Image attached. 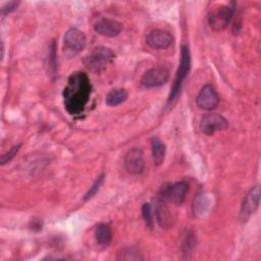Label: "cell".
I'll list each match as a JSON object with an SVG mask.
<instances>
[{
  "instance_id": "obj_1",
  "label": "cell",
  "mask_w": 261,
  "mask_h": 261,
  "mask_svg": "<svg viewBox=\"0 0 261 261\" xmlns=\"http://www.w3.org/2000/svg\"><path fill=\"white\" fill-rule=\"evenodd\" d=\"M91 95V83L85 72H74L63 91L64 106L70 114L82 112Z\"/></svg>"
},
{
  "instance_id": "obj_2",
  "label": "cell",
  "mask_w": 261,
  "mask_h": 261,
  "mask_svg": "<svg viewBox=\"0 0 261 261\" xmlns=\"http://www.w3.org/2000/svg\"><path fill=\"white\" fill-rule=\"evenodd\" d=\"M190 67H191L190 50L187 45H182L181 51H180V62H179V66H178L176 74H175V79L172 84L171 91L169 93L168 102H172L178 96L181 86H182V83L186 80V77L190 71Z\"/></svg>"
},
{
  "instance_id": "obj_3",
  "label": "cell",
  "mask_w": 261,
  "mask_h": 261,
  "mask_svg": "<svg viewBox=\"0 0 261 261\" xmlns=\"http://www.w3.org/2000/svg\"><path fill=\"white\" fill-rule=\"evenodd\" d=\"M87 45L85 34L79 29L71 28L63 37V51L67 57H72L83 51Z\"/></svg>"
},
{
  "instance_id": "obj_4",
  "label": "cell",
  "mask_w": 261,
  "mask_h": 261,
  "mask_svg": "<svg viewBox=\"0 0 261 261\" xmlns=\"http://www.w3.org/2000/svg\"><path fill=\"white\" fill-rule=\"evenodd\" d=\"M114 59V53L106 47H96L87 57L86 65L93 71L99 72L104 69Z\"/></svg>"
},
{
  "instance_id": "obj_5",
  "label": "cell",
  "mask_w": 261,
  "mask_h": 261,
  "mask_svg": "<svg viewBox=\"0 0 261 261\" xmlns=\"http://www.w3.org/2000/svg\"><path fill=\"white\" fill-rule=\"evenodd\" d=\"M234 12V7L229 5H220L208 16L209 27L215 32H221L227 28Z\"/></svg>"
},
{
  "instance_id": "obj_6",
  "label": "cell",
  "mask_w": 261,
  "mask_h": 261,
  "mask_svg": "<svg viewBox=\"0 0 261 261\" xmlns=\"http://www.w3.org/2000/svg\"><path fill=\"white\" fill-rule=\"evenodd\" d=\"M228 121L222 115L217 113L206 114L202 117L200 122V129L207 136H212L218 132L226 129Z\"/></svg>"
},
{
  "instance_id": "obj_7",
  "label": "cell",
  "mask_w": 261,
  "mask_h": 261,
  "mask_svg": "<svg viewBox=\"0 0 261 261\" xmlns=\"http://www.w3.org/2000/svg\"><path fill=\"white\" fill-rule=\"evenodd\" d=\"M189 192V185L187 181H178L173 185L164 186L161 189L160 197L162 200H167L174 204H181Z\"/></svg>"
},
{
  "instance_id": "obj_8",
  "label": "cell",
  "mask_w": 261,
  "mask_h": 261,
  "mask_svg": "<svg viewBox=\"0 0 261 261\" xmlns=\"http://www.w3.org/2000/svg\"><path fill=\"white\" fill-rule=\"evenodd\" d=\"M260 203V189L258 186L252 188L248 194L245 196L242 206H241V212L240 217L242 221H247V219L255 213V211L258 209Z\"/></svg>"
},
{
  "instance_id": "obj_9",
  "label": "cell",
  "mask_w": 261,
  "mask_h": 261,
  "mask_svg": "<svg viewBox=\"0 0 261 261\" xmlns=\"http://www.w3.org/2000/svg\"><path fill=\"white\" fill-rule=\"evenodd\" d=\"M169 77V72L165 67H153L147 70L142 79L141 84L145 88H155L164 85Z\"/></svg>"
},
{
  "instance_id": "obj_10",
  "label": "cell",
  "mask_w": 261,
  "mask_h": 261,
  "mask_svg": "<svg viewBox=\"0 0 261 261\" xmlns=\"http://www.w3.org/2000/svg\"><path fill=\"white\" fill-rule=\"evenodd\" d=\"M196 102L200 109L210 111L217 107L219 103V96L211 85H206L199 92Z\"/></svg>"
},
{
  "instance_id": "obj_11",
  "label": "cell",
  "mask_w": 261,
  "mask_h": 261,
  "mask_svg": "<svg viewBox=\"0 0 261 261\" xmlns=\"http://www.w3.org/2000/svg\"><path fill=\"white\" fill-rule=\"evenodd\" d=\"M124 167L133 175H139L144 171L145 161L143 151L139 148L130 149L124 157Z\"/></svg>"
},
{
  "instance_id": "obj_12",
  "label": "cell",
  "mask_w": 261,
  "mask_h": 261,
  "mask_svg": "<svg viewBox=\"0 0 261 261\" xmlns=\"http://www.w3.org/2000/svg\"><path fill=\"white\" fill-rule=\"evenodd\" d=\"M172 36L168 32L162 30H153L146 37L147 45L156 50L166 49L172 44Z\"/></svg>"
},
{
  "instance_id": "obj_13",
  "label": "cell",
  "mask_w": 261,
  "mask_h": 261,
  "mask_svg": "<svg viewBox=\"0 0 261 261\" xmlns=\"http://www.w3.org/2000/svg\"><path fill=\"white\" fill-rule=\"evenodd\" d=\"M94 30L97 34L101 36L112 38L120 34L122 30V24L114 19L102 18L94 24Z\"/></svg>"
},
{
  "instance_id": "obj_14",
  "label": "cell",
  "mask_w": 261,
  "mask_h": 261,
  "mask_svg": "<svg viewBox=\"0 0 261 261\" xmlns=\"http://www.w3.org/2000/svg\"><path fill=\"white\" fill-rule=\"evenodd\" d=\"M95 240L99 246L106 247L112 241L111 227L106 223H99L95 228Z\"/></svg>"
},
{
  "instance_id": "obj_15",
  "label": "cell",
  "mask_w": 261,
  "mask_h": 261,
  "mask_svg": "<svg viewBox=\"0 0 261 261\" xmlns=\"http://www.w3.org/2000/svg\"><path fill=\"white\" fill-rule=\"evenodd\" d=\"M151 149H152V156L154 164L159 166L163 163L165 158V145L158 139L152 138L151 139Z\"/></svg>"
},
{
  "instance_id": "obj_16",
  "label": "cell",
  "mask_w": 261,
  "mask_h": 261,
  "mask_svg": "<svg viewBox=\"0 0 261 261\" xmlns=\"http://www.w3.org/2000/svg\"><path fill=\"white\" fill-rule=\"evenodd\" d=\"M155 216L158 223L162 227H166L171 224V215L169 209L164 205L162 201H158L155 206Z\"/></svg>"
},
{
  "instance_id": "obj_17",
  "label": "cell",
  "mask_w": 261,
  "mask_h": 261,
  "mask_svg": "<svg viewBox=\"0 0 261 261\" xmlns=\"http://www.w3.org/2000/svg\"><path fill=\"white\" fill-rule=\"evenodd\" d=\"M127 99V92L124 89H113L106 96V104L114 107L122 104Z\"/></svg>"
},
{
  "instance_id": "obj_18",
  "label": "cell",
  "mask_w": 261,
  "mask_h": 261,
  "mask_svg": "<svg viewBox=\"0 0 261 261\" xmlns=\"http://www.w3.org/2000/svg\"><path fill=\"white\" fill-rule=\"evenodd\" d=\"M210 207V199L206 194H200L194 201L193 204V212L196 216L204 215Z\"/></svg>"
},
{
  "instance_id": "obj_19",
  "label": "cell",
  "mask_w": 261,
  "mask_h": 261,
  "mask_svg": "<svg viewBox=\"0 0 261 261\" xmlns=\"http://www.w3.org/2000/svg\"><path fill=\"white\" fill-rule=\"evenodd\" d=\"M197 244V239L192 230H187L184 241H182V251L184 254H191L195 249Z\"/></svg>"
},
{
  "instance_id": "obj_20",
  "label": "cell",
  "mask_w": 261,
  "mask_h": 261,
  "mask_svg": "<svg viewBox=\"0 0 261 261\" xmlns=\"http://www.w3.org/2000/svg\"><path fill=\"white\" fill-rule=\"evenodd\" d=\"M142 216L145 221V224L148 228L152 229L154 225V220H153V212H152V206L149 203H145L142 206Z\"/></svg>"
},
{
  "instance_id": "obj_21",
  "label": "cell",
  "mask_w": 261,
  "mask_h": 261,
  "mask_svg": "<svg viewBox=\"0 0 261 261\" xmlns=\"http://www.w3.org/2000/svg\"><path fill=\"white\" fill-rule=\"evenodd\" d=\"M104 178H105L104 173L100 174V175L96 178V180L94 181V184L91 186V188H90V189L88 190V192L85 194V196H84V201H88V200H90L91 198H93V197L96 195V193L99 191L100 187L102 186V184H103V181H104Z\"/></svg>"
},
{
  "instance_id": "obj_22",
  "label": "cell",
  "mask_w": 261,
  "mask_h": 261,
  "mask_svg": "<svg viewBox=\"0 0 261 261\" xmlns=\"http://www.w3.org/2000/svg\"><path fill=\"white\" fill-rule=\"evenodd\" d=\"M140 254L141 253L136 248H126V249H123L121 251V253H119L118 259H123V260H140V259H142Z\"/></svg>"
},
{
  "instance_id": "obj_23",
  "label": "cell",
  "mask_w": 261,
  "mask_h": 261,
  "mask_svg": "<svg viewBox=\"0 0 261 261\" xmlns=\"http://www.w3.org/2000/svg\"><path fill=\"white\" fill-rule=\"evenodd\" d=\"M20 146H21V144L14 145V146H12V147L10 148L9 151H7L6 153H4V154L1 156V158H0L1 164L3 165V164H6L7 162H9V161L16 155V153H17L18 150L20 149Z\"/></svg>"
},
{
  "instance_id": "obj_24",
  "label": "cell",
  "mask_w": 261,
  "mask_h": 261,
  "mask_svg": "<svg viewBox=\"0 0 261 261\" xmlns=\"http://www.w3.org/2000/svg\"><path fill=\"white\" fill-rule=\"evenodd\" d=\"M18 4H19L18 1H10V2L6 3V4L1 8V15L4 16V15H6V14L12 12V11H14V10L17 8Z\"/></svg>"
},
{
  "instance_id": "obj_25",
  "label": "cell",
  "mask_w": 261,
  "mask_h": 261,
  "mask_svg": "<svg viewBox=\"0 0 261 261\" xmlns=\"http://www.w3.org/2000/svg\"><path fill=\"white\" fill-rule=\"evenodd\" d=\"M55 43L53 42L52 43V47H51V50H50V53H49V65L52 69V72L53 74H55V71H56V62H55Z\"/></svg>"
}]
</instances>
